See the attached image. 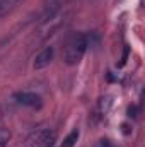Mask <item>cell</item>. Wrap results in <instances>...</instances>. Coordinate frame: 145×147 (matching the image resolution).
Instances as JSON below:
<instances>
[{"label": "cell", "mask_w": 145, "mask_h": 147, "mask_svg": "<svg viewBox=\"0 0 145 147\" xmlns=\"http://www.w3.org/2000/svg\"><path fill=\"white\" fill-rule=\"evenodd\" d=\"M89 46V38L85 36L84 33H75L68 38L67 45H65V51H63V60L67 65H77Z\"/></svg>", "instance_id": "1"}, {"label": "cell", "mask_w": 145, "mask_h": 147, "mask_svg": "<svg viewBox=\"0 0 145 147\" xmlns=\"http://www.w3.org/2000/svg\"><path fill=\"white\" fill-rule=\"evenodd\" d=\"M26 147H55V134L50 128H39L29 135Z\"/></svg>", "instance_id": "2"}, {"label": "cell", "mask_w": 145, "mask_h": 147, "mask_svg": "<svg viewBox=\"0 0 145 147\" xmlns=\"http://www.w3.org/2000/svg\"><path fill=\"white\" fill-rule=\"evenodd\" d=\"M14 99L22 105V106H28V108H33V110H39L43 106V99L41 96L36 92H28V91H19V92H14Z\"/></svg>", "instance_id": "3"}, {"label": "cell", "mask_w": 145, "mask_h": 147, "mask_svg": "<svg viewBox=\"0 0 145 147\" xmlns=\"http://www.w3.org/2000/svg\"><path fill=\"white\" fill-rule=\"evenodd\" d=\"M53 57H55V50H53V46H46L41 53H38L36 58H34V69L36 70H41V69H44V67H48L51 62H53Z\"/></svg>", "instance_id": "4"}, {"label": "cell", "mask_w": 145, "mask_h": 147, "mask_svg": "<svg viewBox=\"0 0 145 147\" xmlns=\"http://www.w3.org/2000/svg\"><path fill=\"white\" fill-rule=\"evenodd\" d=\"M22 0H0V17L7 16L9 12H12Z\"/></svg>", "instance_id": "5"}, {"label": "cell", "mask_w": 145, "mask_h": 147, "mask_svg": "<svg viewBox=\"0 0 145 147\" xmlns=\"http://www.w3.org/2000/svg\"><path fill=\"white\" fill-rule=\"evenodd\" d=\"M77 140H79V130L75 128V130H72V132H70V134L65 137V140H63L62 147H73Z\"/></svg>", "instance_id": "6"}, {"label": "cell", "mask_w": 145, "mask_h": 147, "mask_svg": "<svg viewBox=\"0 0 145 147\" xmlns=\"http://www.w3.org/2000/svg\"><path fill=\"white\" fill-rule=\"evenodd\" d=\"M9 139H10V132L5 130V128H0V147H5Z\"/></svg>", "instance_id": "7"}]
</instances>
